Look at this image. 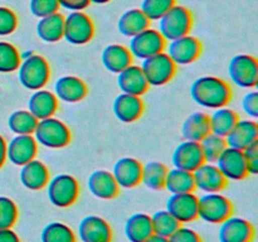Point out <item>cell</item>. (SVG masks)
<instances>
[{
  "instance_id": "obj_1",
  "label": "cell",
  "mask_w": 258,
  "mask_h": 242,
  "mask_svg": "<svg viewBox=\"0 0 258 242\" xmlns=\"http://www.w3.org/2000/svg\"><path fill=\"white\" fill-rule=\"evenodd\" d=\"M190 95L194 102L206 108L226 107L232 101L233 91L231 85L214 76L199 77L190 87Z\"/></svg>"
},
{
  "instance_id": "obj_2",
  "label": "cell",
  "mask_w": 258,
  "mask_h": 242,
  "mask_svg": "<svg viewBox=\"0 0 258 242\" xmlns=\"http://www.w3.org/2000/svg\"><path fill=\"white\" fill-rule=\"evenodd\" d=\"M19 81L24 88L29 91L42 90L47 86L50 78V67L48 60L43 55L30 54L25 55L18 68Z\"/></svg>"
},
{
  "instance_id": "obj_3",
  "label": "cell",
  "mask_w": 258,
  "mask_h": 242,
  "mask_svg": "<svg viewBox=\"0 0 258 242\" xmlns=\"http://www.w3.org/2000/svg\"><path fill=\"white\" fill-rule=\"evenodd\" d=\"M33 136L38 144L49 149L66 148L72 140L70 128L62 120L53 116L38 120Z\"/></svg>"
},
{
  "instance_id": "obj_4",
  "label": "cell",
  "mask_w": 258,
  "mask_h": 242,
  "mask_svg": "<svg viewBox=\"0 0 258 242\" xmlns=\"http://www.w3.org/2000/svg\"><path fill=\"white\" fill-rule=\"evenodd\" d=\"M194 18L190 9L175 4L160 20L159 32L165 40H174L188 35L193 28Z\"/></svg>"
},
{
  "instance_id": "obj_5",
  "label": "cell",
  "mask_w": 258,
  "mask_h": 242,
  "mask_svg": "<svg viewBox=\"0 0 258 242\" xmlns=\"http://www.w3.org/2000/svg\"><path fill=\"white\" fill-rule=\"evenodd\" d=\"M47 196L53 206L67 208L77 202L80 197V183L70 174H58L48 182Z\"/></svg>"
},
{
  "instance_id": "obj_6",
  "label": "cell",
  "mask_w": 258,
  "mask_h": 242,
  "mask_svg": "<svg viewBox=\"0 0 258 242\" xmlns=\"http://www.w3.org/2000/svg\"><path fill=\"white\" fill-rule=\"evenodd\" d=\"M233 216V203L221 193H206L198 199V218L211 224H221Z\"/></svg>"
},
{
  "instance_id": "obj_7",
  "label": "cell",
  "mask_w": 258,
  "mask_h": 242,
  "mask_svg": "<svg viewBox=\"0 0 258 242\" xmlns=\"http://www.w3.org/2000/svg\"><path fill=\"white\" fill-rule=\"evenodd\" d=\"M95 33V23L85 12H71L64 17L63 38L71 44H87L93 39Z\"/></svg>"
},
{
  "instance_id": "obj_8",
  "label": "cell",
  "mask_w": 258,
  "mask_h": 242,
  "mask_svg": "<svg viewBox=\"0 0 258 242\" xmlns=\"http://www.w3.org/2000/svg\"><path fill=\"white\" fill-rule=\"evenodd\" d=\"M140 67L149 86L166 85L173 80L176 73V65L166 52H160L153 57L143 59V65Z\"/></svg>"
},
{
  "instance_id": "obj_9",
  "label": "cell",
  "mask_w": 258,
  "mask_h": 242,
  "mask_svg": "<svg viewBox=\"0 0 258 242\" xmlns=\"http://www.w3.org/2000/svg\"><path fill=\"white\" fill-rule=\"evenodd\" d=\"M165 48L166 40L164 39L160 32L150 27L131 37L130 45H128L133 57L138 59H146L160 52H165Z\"/></svg>"
},
{
  "instance_id": "obj_10",
  "label": "cell",
  "mask_w": 258,
  "mask_h": 242,
  "mask_svg": "<svg viewBox=\"0 0 258 242\" xmlns=\"http://www.w3.org/2000/svg\"><path fill=\"white\" fill-rule=\"evenodd\" d=\"M228 73L234 85L242 88H254L258 83V60L249 54H237L231 59Z\"/></svg>"
},
{
  "instance_id": "obj_11",
  "label": "cell",
  "mask_w": 258,
  "mask_h": 242,
  "mask_svg": "<svg viewBox=\"0 0 258 242\" xmlns=\"http://www.w3.org/2000/svg\"><path fill=\"white\" fill-rule=\"evenodd\" d=\"M165 52L176 66H186L194 63L201 57L203 44L198 38L188 34L170 40V43L166 45Z\"/></svg>"
},
{
  "instance_id": "obj_12",
  "label": "cell",
  "mask_w": 258,
  "mask_h": 242,
  "mask_svg": "<svg viewBox=\"0 0 258 242\" xmlns=\"http://www.w3.org/2000/svg\"><path fill=\"white\" fill-rule=\"evenodd\" d=\"M198 199L194 192L171 194L166 202V211L181 224L198 219Z\"/></svg>"
},
{
  "instance_id": "obj_13",
  "label": "cell",
  "mask_w": 258,
  "mask_h": 242,
  "mask_svg": "<svg viewBox=\"0 0 258 242\" xmlns=\"http://www.w3.org/2000/svg\"><path fill=\"white\" fill-rule=\"evenodd\" d=\"M216 163L227 180H242L249 175L243 150L227 146Z\"/></svg>"
},
{
  "instance_id": "obj_14",
  "label": "cell",
  "mask_w": 258,
  "mask_h": 242,
  "mask_svg": "<svg viewBox=\"0 0 258 242\" xmlns=\"http://www.w3.org/2000/svg\"><path fill=\"white\" fill-rule=\"evenodd\" d=\"M196 189L204 193H221L227 188L228 180L214 163H203L193 171Z\"/></svg>"
},
{
  "instance_id": "obj_15",
  "label": "cell",
  "mask_w": 258,
  "mask_h": 242,
  "mask_svg": "<svg viewBox=\"0 0 258 242\" xmlns=\"http://www.w3.org/2000/svg\"><path fill=\"white\" fill-rule=\"evenodd\" d=\"M256 229L253 224L242 217H228L221 223L218 231L219 242H252Z\"/></svg>"
},
{
  "instance_id": "obj_16",
  "label": "cell",
  "mask_w": 258,
  "mask_h": 242,
  "mask_svg": "<svg viewBox=\"0 0 258 242\" xmlns=\"http://www.w3.org/2000/svg\"><path fill=\"white\" fill-rule=\"evenodd\" d=\"M77 236L81 242H112L110 223L100 216H87L80 222Z\"/></svg>"
},
{
  "instance_id": "obj_17",
  "label": "cell",
  "mask_w": 258,
  "mask_h": 242,
  "mask_svg": "<svg viewBox=\"0 0 258 242\" xmlns=\"http://www.w3.org/2000/svg\"><path fill=\"white\" fill-rule=\"evenodd\" d=\"M38 143L33 135H17L7 144V159L14 165H24L37 158Z\"/></svg>"
},
{
  "instance_id": "obj_18",
  "label": "cell",
  "mask_w": 258,
  "mask_h": 242,
  "mask_svg": "<svg viewBox=\"0 0 258 242\" xmlns=\"http://www.w3.org/2000/svg\"><path fill=\"white\" fill-rule=\"evenodd\" d=\"M204 160L201 143L185 140L179 144L173 153V164L175 168L186 171H194L198 169Z\"/></svg>"
},
{
  "instance_id": "obj_19",
  "label": "cell",
  "mask_w": 258,
  "mask_h": 242,
  "mask_svg": "<svg viewBox=\"0 0 258 242\" xmlns=\"http://www.w3.org/2000/svg\"><path fill=\"white\" fill-rule=\"evenodd\" d=\"M112 174L120 188H135L141 184L143 164L138 159L125 156L116 161Z\"/></svg>"
},
{
  "instance_id": "obj_20",
  "label": "cell",
  "mask_w": 258,
  "mask_h": 242,
  "mask_svg": "<svg viewBox=\"0 0 258 242\" xmlns=\"http://www.w3.org/2000/svg\"><path fill=\"white\" fill-rule=\"evenodd\" d=\"M113 113L121 123L131 124L138 121L143 116L145 105L140 96L121 93L113 101Z\"/></svg>"
},
{
  "instance_id": "obj_21",
  "label": "cell",
  "mask_w": 258,
  "mask_h": 242,
  "mask_svg": "<svg viewBox=\"0 0 258 242\" xmlns=\"http://www.w3.org/2000/svg\"><path fill=\"white\" fill-rule=\"evenodd\" d=\"M54 95L58 100L68 103H76L85 100L88 95V87L85 81L77 76H63L54 85Z\"/></svg>"
},
{
  "instance_id": "obj_22",
  "label": "cell",
  "mask_w": 258,
  "mask_h": 242,
  "mask_svg": "<svg viewBox=\"0 0 258 242\" xmlns=\"http://www.w3.org/2000/svg\"><path fill=\"white\" fill-rule=\"evenodd\" d=\"M117 85L122 93L134 96H143L148 92L149 83L140 66L130 65L117 73Z\"/></svg>"
},
{
  "instance_id": "obj_23",
  "label": "cell",
  "mask_w": 258,
  "mask_h": 242,
  "mask_svg": "<svg viewBox=\"0 0 258 242\" xmlns=\"http://www.w3.org/2000/svg\"><path fill=\"white\" fill-rule=\"evenodd\" d=\"M49 169L43 161L33 159L29 163L22 165L20 182L29 191H40L45 188L49 182Z\"/></svg>"
},
{
  "instance_id": "obj_24",
  "label": "cell",
  "mask_w": 258,
  "mask_h": 242,
  "mask_svg": "<svg viewBox=\"0 0 258 242\" xmlns=\"http://www.w3.org/2000/svg\"><path fill=\"white\" fill-rule=\"evenodd\" d=\"M88 189L100 199H113L120 194V187L112 171L95 170L88 178Z\"/></svg>"
},
{
  "instance_id": "obj_25",
  "label": "cell",
  "mask_w": 258,
  "mask_h": 242,
  "mask_svg": "<svg viewBox=\"0 0 258 242\" xmlns=\"http://www.w3.org/2000/svg\"><path fill=\"white\" fill-rule=\"evenodd\" d=\"M258 140V125L253 120H238L231 133L226 136L227 146L244 150Z\"/></svg>"
},
{
  "instance_id": "obj_26",
  "label": "cell",
  "mask_w": 258,
  "mask_h": 242,
  "mask_svg": "<svg viewBox=\"0 0 258 242\" xmlns=\"http://www.w3.org/2000/svg\"><path fill=\"white\" fill-rule=\"evenodd\" d=\"M58 110V98L52 91L44 88L34 91L28 102V111L37 120L52 117Z\"/></svg>"
},
{
  "instance_id": "obj_27",
  "label": "cell",
  "mask_w": 258,
  "mask_h": 242,
  "mask_svg": "<svg viewBox=\"0 0 258 242\" xmlns=\"http://www.w3.org/2000/svg\"><path fill=\"white\" fill-rule=\"evenodd\" d=\"M103 67L112 73H120L130 65H133L134 57L130 49L122 44H110L102 50Z\"/></svg>"
},
{
  "instance_id": "obj_28",
  "label": "cell",
  "mask_w": 258,
  "mask_h": 242,
  "mask_svg": "<svg viewBox=\"0 0 258 242\" xmlns=\"http://www.w3.org/2000/svg\"><path fill=\"white\" fill-rule=\"evenodd\" d=\"M64 15L59 12L39 18L37 23V35L45 43H57L63 38Z\"/></svg>"
},
{
  "instance_id": "obj_29",
  "label": "cell",
  "mask_w": 258,
  "mask_h": 242,
  "mask_svg": "<svg viewBox=\"0 0 258 242\" xmlns=\"http://www.w3.org/2000/svg\"><path fill=\"white\" fill-rule=\"evenodd\" d=\"M154 234L151 217L149 214L138 212L127 218L125 223V236L130 242H145Z\"/></svg>"
},
{
  "instance_id": "obj_30",
  "label": "cell",
  "mask_w": 258,
  "mask_h": 242,
  "mask_svg": "<svg viewBox=\"0 0 258 242\" xmlns=\"http://www.w3.org/2000/svg\"><path fill=\"white\" fill-rule=\"evenodd\" d=\"M211 134L209 116L206 112H194L185 118L181 126V135L184 140L201 143L207 135Z\"/></svg>"
},
{
  "instance_id": "obj_31",
  "label": "cell",
  "mask_w": 258,
  "mask_h": 242,
  "mask_svg": "<svg viewBox=\"0 0 258 242\" xmlns=\"http://www.w3.org/2000/svg\"><path fill=\"white\" fill-rule=\"evenodd\" d=\"M150 23L141 9H130L120 17L117 29L122 35L131 38L150 27Z\"/></svg>"
},
{
  "instance_id": "obj_32",
  "label": "cell",
  "mask_w": 258,
  "mask_h": 242,
  "mask_svg": "<svg viewBox=\"0 0 258 242\" xmlns=\"http://www.w3.org/2000/svg\"><path fill=\"white\" fill-rule=\"evenodd\" d=\"M164 189L170 192L171 194L194 192L196 191V183H194L193 171L181 170L178 168L169 169Z\"/></svg>"
},
{
  "instance_id": "obj_33",
  "label": "cell",
  "mask_w": 258,
  "mask_h": 242,
  "mask_svg": "<svg viewBox=\"0 0 258 242\" xmlns=\"http://www.w3.org/2000/svg\"><path fill=\"white\" fill-rule=\"evenodd\" d=\"M239 120L238 113L234 110L228 107L217 108L213 112V115L209 116V123H211V133L216 135L226 138L237 121Z\"/></svg>"
},
{
  "instance_id": "obj_34",
  "label": "cell",
  "mask_w": 258,
  "mask_h": 242,
  "mask_svg": "<svg viewBox=\"0 0 258 242\" xmlns=\"http://www.w3.org/2000/svg\"><path fill=\"white\" fill-rule=\"evenodd\" d=\"M168 166L161 161H149L143 165L141 183L153 191H161L165 186Z\"/></svg>"
},
{
  "instance_id": "obj_35",
  "label": "cell",
  "mask_w": 258,
  "mask_h": 242,
  "mask_svg": "<svg viewBox=\"0 0 258 242\" xmlns=\"http://www.w3.org/2000/svg\"><path fill=\"white\" fill-rule=\"evenodd\" d=\"M42 242H77L73 229L63 222H49L40 233Z\"/></svg>"
},
{
  "instance_id": "obj_36",
  "label": "cell",
  "mask_w": 258,
  "mask_h": 242,
  "mask_svg": "<svg viewBox=\"0 0 258 242\" xmlns=\"http://www.w3.org/2000/svg\"><path fill=\"white\" fill-rule=\"evenodd\" d=\"M37 124V118L27 110L14 111L8 120V126L17 135H33Z\"/></svg>"
},
{
  "instance_id": "obj_37",
  "label": "cell",
  "mask_w": 258,
  "mask_h": 242,
  "mask_svg": "<svg viewBox=\"0 0 258 242\" xmlns=\"http://www.w3.org/2000/svg\"><path fill=\"white\" fill-rule=\"evenodd\" d=\"M150 217L154 234L166 237V238H169L181 226L180 222L175 217L171 216L166 209H161V211L155 212Z\"/></svg>"
},
{
  "instance_id": "obj_38",
  "label": "cell",
  "mask_w": 258,
  "mask_h": 242,
  "mask_svg": "<svg viewBox=\"0 0 258 242\" xmlns=\"http://www.w3.org/2000/svg\"><path fill=\"white\" fill-rule=\"evenodd\" d=\"M22 55L15 45L8 42H0V73H12L18 71Z\"/></svg>"
},
{
  "instance_id": "obj_39",
  "label": "cell",
  "mask_w": 258,
  "mask_h": 242,
  "mask_svg": "<svg viewBox=\"0 0 258 242\" xmlns=\"http://www.w3.org/2000/svg\"><path fill=\"white\" fill-rule=\"evenodd\" d=\"M201 146L206 163H216L219 155L227 148V141L226 138L211 133L201 141Z\"/></svg>"
},
{
  "instance_id": "obj_40",
  "label": "cell",
  "mask_w": 258,
  "mask_h": 242,
  "mask_svg": "<svg viewBox=\"0 0 258 242\" xmlns=\"http://www.w3.org/2000/svg\"><path fill=\"white\" fill-rule=\"evenodd\" d=\"M175 4L176 0H144L140 9L153 22L160 20Z\"/></svg>"
},
{
  "instance_id": "obj_41",
  "label": "cell",
  "mask_w": 258,
  "mask_h": 242,
  "mask_svg": "<svg viewBox=\"0 0 258 242\" xmlns=\"http://www.w3.org/2000/svg\"><path fill=\"white\" fill-rule=\"evenodd\" d=\"M19 209L9 197L0 196V229L12 228L18 221Z\"/></svg>"
},
{
  "instance_id": "obj_42",
  "label": "cell",
  "mask_w": 258,
  "mask_h": 242,
  "mask_svg": "<svg viewBox=\"0 0 258 242\" xmlns=\"http://www.w3.org/2000/svg\"><path fill=\"white\" fill-rule=\"evenodd\" d=\"M29 8L34 17L43 18L57 13L59 10V4L57 0H30Z\"/></svg>"
},
{
  "instance_id": "obj_43",
  "label": "cell",
  "mask_w": 258,
  "mask_h": 242,
  "mask_svg": "<svg viewBox=\"0 0 258 242\" xmlns=\"http://www.w3.org/2000/svg\"><path fill=\"white\" fill-rule=\"evenodd\" d=\"M18 17L10 8L0 7V35H9L18 28Z\"/></svg>"
},
{
  "instance_id": "obj_44",
  "label": "cell",
  "mask_w": 258,
  "mask_h": 242,
  "mask_svg": "<svg viewBox=\"0 0 258 242\" xmlns=\"http://www.w3.org/2000/svg\"><path fill=\"white\" fill-rule=\"evenodd\" d=\"M169 242H203L201 234L189 227L180 226L170 237Z\"/></svg>"
},
{
  "instance_id": "obj_45",
  "label": "cell",
  "mask_w": 258,
  "mask_h": 242,
  "mask_svg": "<svg viewBox=\"0 0 258 242\" xmlns=\"http://www.w3.org/2000/svg\"><path fill=\"white\" fill-rule=\"evenodd\" d=\"M243 154L248 174L256 175L258 173V140L254 141V143L251 144L249 146H247L243 150Z\"/></svg>"
},
{
  "instance_id": "obj_46",
  "label": "cell",
  "mask_w": 258,
  "mask_h": 242,
  "mask_svg": "<svg viewBox=\"0 0 258 242\" xmlns=\"http://www.w3.org/2000/svg\"><path fill=\"white\" fill-rule=\"evenodd\" d=\"M242 108L249 117H258V93L256 91H251L244 95L242 98Z\"/></svg>"
},
{
  "instance_id": "obj_47",
  "label": "cell",
  "mask_w": 258,
  "mask_h": 242,
  "mask_svg": "<svg viewBox=\"0 0 258 242\" xmlns=\"http://www.w3.org/2000/svg\"><path fill=\"white\" fill-rule=\"evenodd\" d=\"M59 8L70 12H82L91 4L90 0H57Z\"/></svg>"
},
{
  "instance_id": "obj_48",
  "label": "cell",
  "mask_w": 258,
  "mask_h": 242,
  "mask_svg": "<svg viewBox=\"0 0 258 242\" xmlns=\"http://www.w3.org/2000/svg\"><path fill=\"white\" fill-rule=\"evenodd\" d=\"M0 242H20V238L12 228H5L0 229Z\"/></svg>"
},
{
  "instance_id": "obj_49",
  "label": "cell",
  "mask_w": 258,
  "mask_h": 242,
  "mask_svg": "<svg viewBox=\"0 0 258 242\" xmlns=\"http://www.w3.org/2000/svg\"><path fill=\"white\" fill-rule=\"evenodd\" d=\"M7 161V141L0 135V169Z\"/></svg>"
},
{
  "instance_id": "obj_50",
  "label": "cell",
  "mask_w": 258,
  "mask_h": 242,
  "mask_svg": "<svg viewBox=\"0 0 258 242\" xmlns=\"http://www.w3.org/2000/svg\"><path fill=\"white\" fill-rule=\"evenodd\" d=\"M145 242H169V239L166 238V237L158 236V234H151Z\"/></svg>"
},
{
  "instance_id": "obj_51",
  "label": "cell",
  "mask_w": 258,
  "mask_h": 242,
  "mask_svg": "<svg viewBox=\"0 0 258 242\" xmlns=\"http://www.w3.org/2000/svg\"><path fill=\"white\" fill-rule=\"evenodd\" d=\"M111 0H90V3H93V4H98V5H102V4H107L110 3Z\"/></svg>"
}]
</instances>
